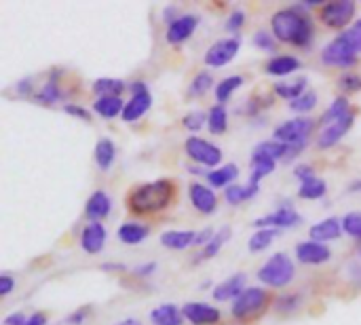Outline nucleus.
Here are the masks:
<instances>
[{
    "instance_id": "f257e3e1",
    "label": "nucleus",
    "mask_w": 361,
    "mask_h": 325,
    "mask_svg": "<svg viewBox=\"0 0 361 325\" xmlns=\"http://www.w3.org/2000/svg\"><path fill=\"white\" fill-rule=\"evenodd\" d=\"M270 27L272 36L281 42L306 46L312 40V23L298 6L277 11L270 19Z\"/></svg>"
},
{
    "instance_id": "f03ea898",
    "label": "nucleus",
    "mask_w": 361,
    "mask_h": 325,
    "mask_svg": "<svg viewBox=\"0 0 361 325\" xmlns=\"http://www.w3.org/2000/svg\"><path fill=\"white\" fill-rule=\"evenodd\" d=\"M173 192L175 190L171 179H154L133 188L127 198V205L133 213H156L171 203Z\"/></svg>"
},
{
    "instance_id": "7ed1b4c3",
    "label": "nucleus",
    "mask_w": 361,
    "mask_h": 325,
    "mask_svg": "<svg viewBox=\"0 0 361 325\" xmlns=\"http://www.w3.org/2000/svg\"><path fill=\"white\" fill-rule=\"evenodd\" d=\"M293 274H296V266L285 253L270 255L258 270L260 283H264L268 287H285L287 283L293 281Z\"/></svg>"
},
{
    "instance_id": "20e7f679",
    "label": "nucleus",
    "mask_w": 361,
    "mask_h": 325,
    "mask_svg": "<svg viewBox=\"0 0 361 325\" xmlns=\"http://www.w3.org/2000/svg\"><path fill=\"white\" fill-rule=\"evenodd\" d=\"M268 304V291L262 287H247L234 302H232V317L239 321H249L258 317Z\"/></svg>"
},
{
    "instance_id": "39448f33",
    "label": "nucleus",
    "mask_w": 361,
    "mask_h": 325,
    "mask_svg": "<svg viewBox=\"0 0 361 325\" xmlns=\"http://www.w3.org/2000/svg\"><path fill=\"white\" fill-rule=\"evenodd\" d=\"M321 61L331 68H350L357 61V53L350 49L348 40L344 38V32L338 34L331 42H327L321 51Z\"/></svg>"
},
{
    "instance_id": "423d86ee",
    "label": "nucleus",
    "mask_w": 361,
    "mask_h": 325,
    "mask_svg": "<svg viewBox=\"0 0 361 325\" xmlns=\"http://www.w3.org/2000/svg\"><path fill=\"white\" fill-rule=\"evenodd\" d=\"M315 122L310 118H293V120H285L281 122L274 133L272 139L287 144V146H298V144H308V137L312 133Z\"/></svg>"
},
{
    "instance_id": "0eeeda50",
    "label": "nucleus",
    "mask_w": 361,
    "mask_h": 325,
    "mask_svg": "<svg viewBox=\"0 0 361 325\" xmlns=\"http://www.w3.org/2000/svg\"><path fill=\"white\" fill-rule=\"evenodd\" d=\"M186 154L198 165V167H215L222 160V150L213 146L207 139L201 137H188L186 139Z\"/></svg>"
},
{
    "instance_id": "6e6552de",
    "label": "nucleus",
    "mask_w": 361,
    "mask_h": 325,
    "mask_svg": "<svg viewBox=\"0 0 361 325\" xmlns=\"http://www.w3.org/2000/svg\"><path fill=\"white\" fill-rule=\"evenodd\" d=\"M355 15V2L331 0L321 6V21L329 27H344Z\"/></svg>"
},
{
    "instance_id": "1a4fd4ad",
    "label": "nucleus",
    "mask_w": 361,
    "mask_h": 325,
    "mask_svg": "<svg viewBox=\"0 0 361 325\" xmlns=\"http://www.w3.org/2000/svg\"><path fill=\"white\" fill-rule=\"evenodd\" d=\"M241 49V38L234 36V38H226V40H217L213 42L207 53H205V63L211 65V68H222L226 63H230L234 59V55L239 53Z\"/></svg>"
},
{
    "instance_id": "9d476101",
    "label": "nucleus",
    "mask_w": 361,
    "mask_h": 325,
    "mask_svg": "<svg viewBox=\"0 0 361 325\" xmlns=\"http://www.w3.org/2000/svg\"><path fill=\"white\" fill-rule=\"evenodd\" d=\"M302 222V215L291 207V205H285V207H279L277 211L272 213H266L258 219H253V226L260 230V228H293Z\"/></svg>"
},
{
    "instance_id": "9b49d317",
    "label": "nucleus",
    "mask_w": 361,
    "mask_h": 325,
    "mask_svg": "<svg viewBox=\"0 0 361 325\" xmlns=\"http://www.w3.org/2000/svg\"><path fill=\"white\" fill-rule=\"evenodd\" d=\"M296 257L302 262V264H308V266H319V264H325L329 257H331V251L325 243H317V241H304V243H298L296 245Z\"/></svg>"
},
{
    "instance_id": "f8f14e48",
    "label": "nucleus",
    "mask_w": 361,
    "mask_h": 325,
    "mask_svg": "<svg viewBox=\"0 0 361 325\" xmlns=\"http://www.w3.org/2000/svg\"><path fill=\"white\" fill-rule=\"evenodd\" d=\"M182 314L194 325H213L220 321V310L205 302H188L182 308Z\"/></svg>"
},
{
    "instance_id": "ddd939ff",
    "label": "nucleus",
    "mask_w": 361,
    "mask_h": 325,
    "mask_svg": "<svg viewBox=\"0 0 361 325\" xmlns=\"http://www.w3.org/2000/svg\"><path fill=\"white\" fill-rule=\"evenodd\" d=\"M353 120H355V116H353V114H346L344 118H340V120L327 125V127L321 131V135H319V139H317V146H319L321 150H327V148L336 146V144L348 133V129L353 127Z\"/></svg>"
},
{
    "instance_id": "4468645a",
    "label": "nucleus",
    "mask_w": 361,
    "mask_h": 325,
    "mask_svg": "<svg viewBox=\"0 0 361 325\" xmlns=\"http://www.w3.org/2000/svg\"><path fill=\"white\" fill-rule=\"evenodd\" d=\"M196 25H198L196 15H179V17H175V21L169 23V27H167V42L179 44V42L188 40L194 34Z\"/></svg>"
},
{
    "instance_id": "2eb2a0df",
    "label": "nucleus",
    "mask_w": 361,
    "mask_h": 325,
    "mask_svg": "<svg viewBox=\"0 0 361 325\" xmlns=\"http://www.w3.org/2000/svg\"><path fill=\"white\" fill-rule=\"evenodd\" d=\"M106 226L101 222H89V226H84V230L80 232V247L87 253H99L106 245Z\"/></svg>"
},
{
    "instance_id": "dca6fc26",
    "label": "nucleus",
    "mask_w": 361,
    "mask_h": 325,
    "mask_svg": "<svg viewBox=\"0 0 361 325\" xmlns=\"http://www.w3.org/2000/svg\"><path fill=\"white\" fill-rule=\"evenodd\" d=\"M245 283H247V274L245 272L230 274L226 281H222L220 285L213 287V300H217V302L236 300L245 291Z\"/></svg>"
},
{
    "instance_id": "f3484780",
    "label": "nucleus",
    "mask_w": 361,
    "mask_h": 325,
    "mask_svg": "<svg viewBox=\"0 0 361 325\" xmlns=\"http://www.w3.org/2000/svg\"><path fill=\"white\" fill-rule=\"evenodd\" d=\"M188 192H190V203H192V207H194L196 211H201V213H205V215H209V213L215 211L217 198H215V194H213V190H211L209 186L192 184Z\"/></svg>"
},
{
    "instance_id": "a211bd4d",
    "label": "nucleus",
    "mask_w": 361,
    "mask_h": 325,
    "mask_svg": "<svg viewBox=\"0 0 361 325\" xmlns=\"http://www.w3.org/2000/svg\"><path fill=\"white\" fill-rule=\"evenodd\" d=\"M110 209H112V200H110L108 192L95 190V192L89 196L87 205H84V215H87L91 222H101L103 217L110 215Z\"/></svg>"
},
{
    "instance_id": "6ab92c4d",
    "label": "nucleus",
    "mask_w": 361,
    "mask_h": 325,
    "mask_svg": "<svg viewBox=\"0 0 361 325\" xmlns=\"http://www.w3.org/2000/svg\"><path fill=\"white\" fill-rule=\"evenodd\" d=\"M340 234H342V219H338V217L321 219V222L312 224L310 230H308L310 241H317V243L334 241V238H338Z\"/></svg>"
},
{
    "instance_id": "aec40b11",
    "label": "nucleus",
    "mask_w": 361,
    "mask_h": 325,
    "mask_svg": "<svg viewBox=\"0 0 361 325\" xmlns=\"http://www.w3.org/2000/svg\"><path fill=\"white\" fill-rule=\"evenodd\" d=\"M152 106V95L146 91V93H139V95H133L127 103H125V110H122V120L125 122H135L139 120Z\"/></svg>"
},
{
    "instance_id": "412c9836",
    "label": "nucleus",
    "mask_w": 361,
    "mask_h": 325,
    "mask_svg": "<svg viewBox=\"0 0 361 325\" xmlns=\"http://www.w3.org/2000/svg\"><path fill=\"white\" fill-rule=\"evenodd\" d=\"M196 232L194 230H167L160 234V245L167 249H186L194 245Z\"/></svg>"
},
{
    "instance_id": "4be33fe9",
    "label": "nucleus",
    "mask_w": 361,
    "mask_h": 325,
    "mask_svg": "<svg viewBox=\"0 0 361 325\" xmlns=\"http://www.w3.org/2000/svg\"><path fill=\"white\" fill-rule=\"evenodd\" d=\"M150 321L154 325H182L184 314L177 306L173 304H160L150 312Z\"/></svg>"
},
{
    "instance_id": "5701e85b",
    "label": "nucleus",
    "mask_w": 361,
    "mask_h": 325,
    "mask_svg": "<svg viewBox=\"0 0 361 325\" xmlns=\"http://www.w3.org/2000/svg\"><path fill=\"white\" fill-rule=\"evenodd\" d=\"M148 234H150V228L146 224H139V222H125L118 228V238L125 245H139L141 241H146Z\"/></svg>"
},
{
    "instance_id": "b1692460",
    "label": "nucleus",
    "mask_w": 361,
    "mask_h": 325,
    "mask_svg": "<svg viewBox=\"0 0 361 325\" xmlns=\"http://www.w3.org/2000/svg\"><path fill=\"white\" fill-rule=\"evenodd\" d=\"M300 68V59L293 55H277L266 63V74L272 76H289Z\"/></svg>"
},
{
    "instance_id": "393cba45",
    "label": "nucleus",
    "mask_w": 361,
    "mask_h": 325,
    "mask_svg": "<svg viewBox=\"0 0 361 325\" xmlns=\"http://www.w3.org/2000/svg\"><path fill=\"white\" fill-rule=\"evenodd\" d=\"M95 162L101 171H108L114 162V156H116V146L110 137H101L97 144H95Z\"/></svg>"
},
{
    "instance_id": "a878e982",
    "label": "nucleus",
    "mask_w": 361,
    "mask_h": 325,
    "mask_svg": "<svg viewBox=\"0 0 361 325\" xmlns=\"http://www.w3.org/2000/svg\"><path fill=\"white\" fill-rule=\"evenodd\" d=\"M228 238H230V226H222L213 236H211V241L203 247V251L196 255V260L194 262H201V260H211V257H215L217 253H220V249L228 243Z\"/></svg>"
},
{
    "instance_id": "bb28decb",
    "label": "nucleus",
    "mask_w": 361,
    "mask_h": 325,
    "mask_svg": "<svg viewBox=\"0 0 361 325\" xmlns=\"http://www.w3.org/2000/svg\"><path fill=\"white\" fill-rule=\"evenodd\" d=\"M236 175H239V167L234 162H228V165H222L220 169H211L207 173V181L213 188H222V186L228 188V186H232L230 181L236 179Z\"/></svg>"
},
{
    "instance_id": "cd10ccee",
    "label": "nucleus",
    "mask_w": 361,
    "mask_h": 325,
    "mask_svg": "<svg viewBox=\"0 0 361 325\" xmlns=\"http://www.w3.org/2000/svg\"><path fill=\"white\" fill-rule=\"evenodd\" d=\"M125 103L120 97H97L93 103V112L99 114L101 118H114L118 114H122Z\"/></svg>"
},
{
    "instance_id": "c85d7f7f",
    "label": "nucleus",
    "mask_w": 361,
    "mask_h": 325,
    "mask_svg": "<svg viewBox=\"0 0 361 325\" xmlns=\"http://www.w3.org/2000/svg\"><path fill=\"white\" fill-rule=\"evenodd\" d=\"M274 162L272 158H266V156H258V154H251V175H249V184L253 186H260V181L274 171Z\"/></svg>"
},
{
    "instance_id": "c756f323",
    "label": "nucleus",
    "mask_w": 361,
    "mask_h": 325,
    "mask_svg": "<svg viewBox=\"0 0 361 325\" xmlns=\"http://www.w3.org/2000/svg\"><path fill=\"white\" fill-rule=\"evenodd\" d=\"M251 154H258V156H266V158H272V160H279V158H287L289 154V146L287 144H281L277 139H268V141H262L253 148Z\"/></svg>"
},
{
    "instance_id": "7c9ffc66",
    "label": "nucleus",
    "mask_w": 361,
    "mask_h": 325,
    "mask_svg": "<svg viewBox=\"0 0 361 325\" xmlns=\"http://www.w3.org/2000/svg\"><path fill=\"white\" fill-rule=\"evenodd\" d=\"M57 78H59V70H53V74L49 76L46 84L40 89V93L34 97L38 103H44V106H51L55 101L61 99V91H59V84H57Z\"/></svg>"
},
{
    "instance_id": "2f4dec72",
    "label": "nucleus",
    "mask_w": 361,
    "mask_h": 325,
    "mask_svg": "<svg viewBox=\"0 0 361 325\" xmlns=\"http://www.w3.org/2000/svg\"><path fill=\"white\" fill-rule=\"evenodd\" d=\"M125 91V82L118 78H97L93 82V93L99 97H120Z\"/></svg>"
},
{
    "instance_id": "473e14b6",
    "label": "nucleus",
    "mask_w": 361,
    "mask_h": 325,
    "mask_svg": "<svg viewBox=\"0 0 361 325\" xmlns=\"http://www.w3.org/2000/svg\"><path fill=\"white\" fill-rule=\"evenodd\" d=\"M207 129L213 133V135H222L226 129H228V112L222 103L213 106L207 114Z\"/></svg>"
},
{
    "instance_id": "72a5a7b5",
    "label": "nucleus",
    "mask_w": 361,
    "mask_h": 325,
    "mask_svg": "<svg viewBox=\"0 0 361 325\" xmlns=\"http://www.w3.org/2000/svg\"><path fill=\"white\" fill-rule=\"evenodd\" d=\"M255 194H258V186H253V184H247V186H236V184H232V186H228L226 192H224L228 205H241V203L253 198Z\"/></svg>"
},
{
    "instance_id": "f704fd0d",
    "label": "nucleus",
    "mask_w": 361,
    "mask_h": 325,
    "mask_svg": "<svg viewBox=\"0 0 361 325\" xmlns=\"http://www.w3.org/2000/svg\"><path fill=\"white\" fill-rule=\"evenodd\" d=\"M346 114H350L348 112V99L344 97V95H340V97H336L331 103H329V108L323 112V116H321V125H331V122H336V120H340V118H344Z\"/></svg>"
},
{
    "instance_id": "c9c22d12",
    "label": "nucleus",
    "mask_w": 361,
    "mask_h": 325,
    "mask_svg": "<svg viewBox=\"0 0 361 325\" xmlns=\"http://www.w3.org/2000/svg\"><path fill=\"white\" fill-rule=\"evenodd\" d=\"M327 190V184L325 179L321 177H310L306 181H300V190H298V196L300 198H306V200H315V198H321Z\"/></svg>"
},
{
    "instance_id": "e433bc0d",
    "label": "nucleus",
    "mask_w": 361,
    "mask_h": 325,
    "mask_svg": "<svg viewBox=\"0 0 361 325\" xmlns=\"http://www.w3.org/2000/svg\"><path fill=\"white\" fill-rule=\"evenodd\" d=\"M274 93L279 95V97H285V99H289V101H293V99H298L302 93H306L304 89H306V78H296L293 82H277L274 87Z\"/></svg>"
},
{
    "instance_id": "4c0bfd02",
    "label": "nucleus",
    "mask_w": 361,
    "mask_h": 325,
    "mask_svg": "<svg viewBox=\"0 0 361 325\" xmlns=\"http://www.w3.org/2000/svg\"><path fill=\"white\" fill-rule=\"evenodd\" d=\"M277 236H279V230L277 228H260L249 238V251H253V253L255 251H264Z\"/></svg>"
},
{
    "instance_id": "58836bf2",
    "label": "nucleus",
    "mask_w": 361,
    "mask_h": 325,
    "mask_svg": "<svg viewBox=\"0 0 361 325\" xmlns=\"http://www.w3.org/2000/svg\"><path fill=\"white\" fill-rule=\"evenodd\" d=\"M243 84V76H228V78H224V80H220V84L215 87V99H217V103H224V101H228L230 99V95L239 89Z\"/></svg>"
},
{
    "instance_id": "ea45409f",
    "label": "nucleus",
    "mask_w": 361,
    "mask_h": 325,
    "mask_svg": "<svg viewBox=\"0 0 361 325\" xmlns=\"http://www.w3.org/2000/svg\"><path fill=\"white\" fill-rule=\"evenodd\" d=\"M211 84H213V76H211L209 72H198V74L192 78V82H190L188 95H190V97H203V95L211 89Z\"/></svg>"
},
{
    "instance_id": "a19ab883",
    "label": "nucleus",
    "mask_w": 361,
    "mask_h": 325,
    "mask_svg": "<svg viewBox=\"0 0 361 325\" xmlns=\"http://www.w3.org/2000/svg\"><path fill=\"white\" fill-rule=\"evenodd\" d=\"M302 293H283L274 300V308L279 312H296L302 306Z\"/></svg>"
},
{
    "instance_id": "79ce46f5",
    "label": "nucleus",
    "mask_w": 361,
    "mask_h": 325,
    "mask_svg": "<svg viewBox=\"0 0 361 325\" xmlns=\"http://www.w3.org/2000/svg\"><path fill=\"white\" fill-rule=\"evenodd\" d=\"M342 230H344L348 236L361 241V211H350V213H346V215L342 217Z\"/></svg>"
},
{
    "instance_id": "37998d69",
    "label": "nucleus",
    "mask_w": 361,
    "mask_h": 325,
    "mask_svg": "<svg viewBox=\"0 0 361 325\" xmlns=\"http://www.w3.org/2000/svg\"><path fill=\"white\" fill-rule=\"evenodd\" d=\"M315 106H317V93H315V91H306V93H302L298 99L289 101V108H291L293 112H300V114L310 112Z\"/></svg>"
},
{
    "instance_id": "c03bdc74",
    "label": "nucleus",
    "mask_w": 361,
    "mask_h": 325,
    "mask_svg": "<svg viewBox=\"0 0 361 325\" xmlns=\"http://www.w3.org/2000/svg\"><path fill=\"white\" fill-rule=\"evenodd\" d=\"M182 122H184L186 129L198 131V129H203V125L207 122V114H205L203 110H192V112H188V114L182 118Z\"/></svg>"
},
{
    "instance_id": "a18cd8bd",
    "label": "nucleus",
    "mask_w": 361,
    "mask_h": 325,
    "mask_svg": "<svg viewBox=\"0 0 361 325\" xmlns=\"http://www.w3.org/2000/svg\"><path fill=\"white\" fill-rule=\"evenodd\" d=\"M344 38L348 40L350 49L359 55L361 53V19H357L348 30H344Z\"/></svg>"
},
{
    "instance_id": "49530a36",
    "label": "nucleus",
    "mask_w": 361,
    "mask_h": 325,
    "mask_svg": "<svg viewBox=\"0 0 361 325\" xmlns=\"http://www.w3.org/2000/svg\"><path fill=\"white\" fill-rule=\"evenodd\" d=\"M338 84L346 93H357V91H361V76L359 74H353V72H346V74L340 76Z\"/></svg>"
},
{
    "instance_id": "de8ad7c7",
    "label": "nucleus",
    "mask_w": 361,
    "mask_h": 325,
    "mask_svg": "<svg viewBox=\"0 0 361 325\" xmlns=\"http://www.w3.org/2000/svg\"><path fill=\"white\" fill-rule=\"evenodd\" d=\"M253 44H255L258 49L266 51V53H272V51H274V40H272L270 34L264 32V30H260V32L253 34Z\"/></svg>"
},
{
    "instance_id": "09e8293b",
    "label": "nucleus",
    "mask_w": 361,
    "mask_h": 325,
    "mask_svg": "<svg viewBox=\"0 0 361 325\" xmlns=\"http://www.w3.org/2000/svg\"><path fill=\"white\" fill-rule=\"evenodd\" d=\"M243 23H245V13L243 11H232L228 21H226V30L228 32H236Z\"/></svg>"
},
{
    "instance_id": "8fccbe9b",
    "label": "nucleus",
    "mask_w": 361,
    "mask_h": 325,
    "mask_svg": "<svg viewBox=\"0 0 361 325\" xmlns=\"http://www.w3.org/2000/svg\"><path fill=\"white\" fill-rule=\"evenodd\" d=\"M63 112H65V114H70V116L82 118L84 122H91V114H89V112H87L84 108L76 106V103H65V106H63Z\"/></svg>"
},
{
    "instance_id": "3c124183",
    "label": "nucleus",
    "mask_w": 361,
    "mask_h": 325,
    "mask_svg": "<svg viewBox=\"0 0 361 325\" xmlns=\"http://www.w3.org/2000/svg\"><path fill=\"white\" fill-rule=\"evenodd\" d=\"M89 312H91V306H80V308H76L65 321H68L70 325H80V323L89 317Z\"/></svg>"
},
{
    "instance_id": "603ef678",
    "label": "nucleus",
    "mask_w": 361,
    "mask_h": 325,
    "mask_svg": "<svg viewBox=\"0 0 361 325\" xmlns=\"http://www.w3.org/2000/svg\"><path fill=\"white\" fill-rule=\"evenodd\" d=\"M13 287H15V279L8 272L0 274V295H8L13 291Z\"/></svg>"
},
{
    "instance_id": "864d4df0",
    "label": "nucleus",
    "mask_w": 361,
    "mask_h": 325,
    "mask_svg": "<svg viewBox=\"0 0 361 325\" xmlns=\"http://www.w3.org/2000/svg\"><path fill=\"white\" fill-rule=\"evenodd\" d=\"M293 175H296L300 181H306V179H310V177H315V171H312L310 165H298V167L293 169Z\"/></svg>"
},
{
    "instance_id": "5fc2aeb1",
    "label": "nucleus",
    "mask_w": 361,
    "mask_h": 325,
    "mask_svg": "<svg viewBox=\"0 0 361 325\" xmlns=\"http://www.w3.org/2000/svg\"><path fill=\"white\" fill-rule=\"evenodd\" d=\"M154 270H156V264H154V262H146V264L135 266V268H133V274H135V276H150Z\"/></svg>"
},
{
    "instance_id": "6e6d98bb",
    "label": "nucleus",
    "mask_w": 361,
    "mask_h": 325,
    "mask_svg": "<svg viewBox=\"0 0 361 325\" xmlns=\"http://www.w3.org/2000/svg\"><path fill=\"white\" fill-rule=\"evenodd\" d=\"M25 321H27V319H25L23 312H11L8 317H4L2 325H23Z\"/></svg>"
},
{
    "instance_id": "4d7b16f0",
    "label": "nucleus",
    "mask_w": 361,
    "mask_h": 325,
    "mask_svg": "<svg viewBox=\"0 0 361 325\" xmlns=\"http://www.w3.org/2000/svg\"><path fill=\"white\" fill-rule=\"evenodd\" d=\"M213 234H215V232H211V228H205V230L196 232L194 245H207V243L211 241V236H213Z\"/></svg>"
},
{
    "instance_id": "13d9d810",
    "label": "nucleus",
    "mask_w": 361,
    "mask_h": 325,
    "mask_svg": "<svg viewBox=\"0 0 361 325\" xmlns=\"http://www.w3.org/2000/svg\"><path fill=\"white\" fill-rule=\"evenodd\" d=\"M23 325H46V314L44 312H34L32 317H27V321Z\"/></svg>"
},
{
    "instance_id": "bf43d9fd",
    "label": "nucleus",
    "mask_w": 361,
    "mask_h": 325,
    "mask_svg": "<svg viewBox=\"0 0 361 325\" xmlns=\"http://www.w3.org/2000/svg\"><path fill=\"white\" fill-rule=\"evenodd\" d=\"M32 91V78H23L17 82V95H30Z\"/></svg>"
},
{
    "instance_id": "052dcab7",
    "label": "nucleus",
    "mask_w": 361,
    "mask_h": 325,
    "mask_svg": "<svg viewBox=\"0 0 361 325\" xmlns=\"http://www.w3.org/2000/svg\"><path fill=\"white\" fill-rule=\"evenodd\" d=\"M148 89H146V82H133L131 84V93L133 95H139V93H146Z\"/></svg>"
},
{
    "instance_id": "680f3d73",
    "label": "nucleus",
    "mask_w": 361,
    "mask_h": 325,
    "mask_svg": "<svg viewBox=\"0 0 361 325\" xmlns=\"http://www.w3.org/2000/svg\"><path fill=\"white\" fill-rule=\"evenodd\" d=\"M101 268H103V270H116V272H118V270H125L122 264H103Z\"/></svg>"
},
{
    "instance_id": "e2e57ef3",
    "label": "nucleus",
    "mask_w": 361,
    "mask_h": 325,
    "mask_svg": "<svg viewBox=\"0 0 361 325\" xmlns=\"http://www.w3.org/2000/svg\"><path fill=\"white\" fill-rule=\"evenodd\" d=\"M163 15H165V19H169L171 23L175 21V19H173V15H175V8H173V6H171V8H165V11H163Z\"/></svg>"
},
{
    "instance_id": "0e129e2a",
    "label": "nucleus",
    "mask_w": 361,
    "mask_h": 325,
    "mask_svg": "<svg viewBox=\"0 0 361 325\" xmlns=\"http://www.w3.org/2000/svg\"><path fill=\"white\" fill-rule=\"evenodd\" d=\"M348 190H350V192H361V179H355V181L348 186Z\"/></svg>"
},
{
    "instance_id": "69168bd1",
    "label": "nucleus",
    "mask_w": 361,
    "mask_h": 325,
    "mask_svg": "<svg viewBox=\"0 0 361 325\" xmlns=\"http://www.w3.org/2000/svg\"><path fill=\"white\" fill-rule=\"evenodd\" d=\"M116 325H141L137 319H125V321H118Z\"/></svg>"
},
{
    "instance_id": "338daca9",
    "label": "nucleus",
    "mask_w": 361,
    "mask_h": 325,
    "mask_svg": "<svg viewBox=\"0 0 361 325\" xmlns=\"http://www.w3.org/2000/svg\"><path fill=\"white\" fill-rule=\"evenodd\" d=\"M188 171H190L192 175H203V167H194V165H190V167H188Z\"/></svg>"
},
{
    "instance_id": "774afa93",
    "label": "nucleus",
    "mask_w": 361,
    "mask_h": 325,
    "mask_svg": "<svg viewBox=\"0 0 361 325\" xmlns=\"http://www.w3.org/2000/svg\"><path fill=\"white\" fill-rule=\"evenodd\" d=\"M359 257H361V247H359Z\"/></svg>"
}]
</instances>
